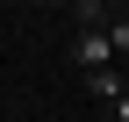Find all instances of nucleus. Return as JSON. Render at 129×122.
Here are the masks:
<instances>
[{"mask_svg":"<svg viewBox=\"0 0 129 122\" xmlns=\"http://www.w3.org/2000/svg\"><path fill=\"white\" fill-rule=\"evenodd\" d=\"M108 36H115V57H129V14H122V22H108Z\"/></svg>","mask_w":129,"mask_h":122,"instance_id":"2","label":"nucleus"},{"mask_svg":"<svg viewBox=\"0 0 129 122\" xmlns=\"http://www.w3.org/2000/svg\"><path fill=\"white\" fill-rule=\"evenodd\" d=\"M72 65L86 72V79L115 72V36H108V29H72Z\"/></svg>","mask_w":129,"mask_h":122,"instance_id":"1","label":"nucleus"},{"mask_svg":"<svg viewBox=\"0 0 129 122\" xmlns=\"http://www.w3.org/2000/svg\"><path fill=\"white\" fill-rule=\"evenodd\" d=\"M108 122H129V94H122V101H115V108H108Z\"/></svg>","mask_w":129,"mask_h":122,"instance_id":"3","label":"nucleus"}]
</instances>
